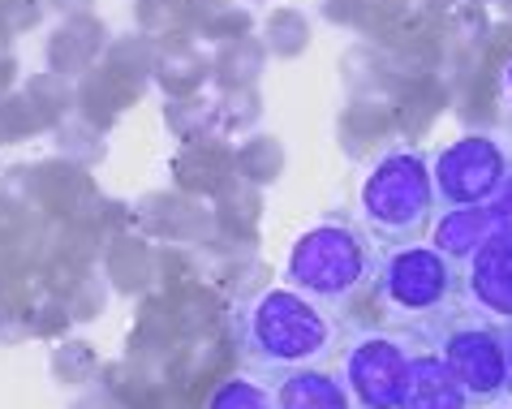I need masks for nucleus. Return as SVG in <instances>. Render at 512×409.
<instances>
[{
	"label": "nucleus",
	"mask_w": 512,
	"mask_h": 409,
	"mask_svg": "<svg viewBox=\"0 0 512 409\" xmlns=\"http://www.w3.org/2000/svg\"><path fill=\"white\" fill-rule=\"evenodd\" d=\"M241 371L276 384L336 354V319L289 285H267L233 315Z\"/></svg>",
	"instance_id": "f257e3e1"
},
{
	"label": "nucleus",
	"mask_w": 512,
	"mask_h": 409,
	"mask_svg": "<svg viewBox=\"0 0 512 409\" xmlns=\"http://www.w3.org/2000/svg\"><path fill=\"white\" fill-rule=\"evenodd\" d=\"M358 211L366 237L388 250L405 242H426L439 216V194L431 177V155L418 147H392L366 168Z\"/></svg>",
	"instance_id": "f03ea898"
},
{
	"label": "nucleus",
	"mask_w": 512,
	"mask_h": 409,
	"mask_svg": "<svg viewBox=\"0 0 512 409\" xmlns=\"http://www.w3.org/2000/svg\"><path fill=\"white\" fill-rule=\"evenodd\" d=\"M375 267H379V250L366 237V229H353L345 220H323L289 246L284 285L327 310L358 298L375 280Z\"/></svg>",
	"instance_id": "7ed1b4c3"
},
{
	"label": "nucleus",
	"mask_w": 512,
	"mask_h": 409,
	"mask_svg": "<svg viewBox=\"0 0 512 409\" xmlns=\"http://www.w3.org/2000/svg\"><path fill=\"white\" fill-rule=\"evenodd\" d=\"M414 332L431 336V345L444 366L457 375L474 405H491L508 397V328L474 315L469 306H452L431 323H418Z\"/></svg>",
	"instance_id": "20e7f679"
},
{
	"label": "nucleus",
	"mask_w": 512,
	"mask_h": 409,
	"mask_svg": "<svg viewBox=\"0 0 512 409\" xmlns=\"http://www.w3.org/2000/svg\"><path fill=\"white\" fill-rule=\"evenodd\" d=\"M375 293L388 315L405 323H431L461 302V267L431 242H405L379 250Z\"/></svg>",
	"instance_id": "39448f33"
},
{
	"label": "nucleus",
	"mask_w": 512,
	"mask_h": 409,
	"mask_svg": "<svg viewBox=\"0 0 512 409\" xmlns=\"http://www.w3.org/2000/svg\"><path fill=\"white\" fill-rule=\"evenodd\" d=\"M512 173V147L500 134H461L431 155L439 207H487Z\"/></svg>",
	"instance_id": "423d86ee"
},
{
	"label": "nucleus",
	"mask_w": 512,
	"mask_h": 409,
	"mask_svg": "<svg viewBox=\"0 0 512 409\" xmlns=\"http://www.w3.org/2000/svg\"><path fill=\"white\" fill-rule=\"evenodd\" d=\"M414 345L401 332H358L340 354V379L358 409H401Z\"/></svg>",
	"instance_id": "0eeeda50"
},
{
	"label": "nucleus",
	"mask_w": 512,
	"mask_h": 409,
	"mask_svg": "<svg viewBox=\"0 0 512 409\" xmlns=\"http://www.w3.org/2000/svg\"><path fill=\"white\" fill-rule=\"evenodd\" d=\"M461 306L512 328V224H500L461 267Z\"/></svg>",
	"instance_id": "6e6552de"
},
{
	"label": "nucleus",
	"mask_w": 512,
	"mask_h": 409,
	"mask_svg": "<svg viewBox=\"0 0 512 409\" xmlns=\"http://www.w3.org/2000/svg\"><path fill=\"white\" fill-rule=\"evenodd\" d=\"M401 409H474V401H469V392L457 384V375L444 366V358L422 341V345H414V354H409Z\"/></svg>",
	"instance_id": "1a4fd4ad"
},
{
	"label": "nucleus",
	"mask_w": 512,
	"mask_h": 409,
	"mask_svg": "<svg viewBox=\"0 0 512 409\" xmlns=\"http://www.w3.org/2000/svg\"><path fill=\"white\" fill-rule=\"evenodd\" d=\"M495 229H500V220H495L491 207H439L426 242H431L439 255H448L457 267H465Z\"/></svg>",
	"instance_id": "9d476101"
},
{
	"label": "nucleus",
	"mask_w": 512,
	"mask_h": 409,
	"mask_svg": "<svg viewBox=\"0 0 512 409\" xmlns=\"http://www.w3.org/2000/svg\"><path fill=\"white\" fill-rule=\"evenodd\" d=\"M276 409H358L345 388V379L323 371V366H310V371H293L272 384Z\"/></svg>",
	"instance_id": "9b49d317"
},
{
	"label": "nucleus",
	"mask_w": 512,
	"mask_h": 409,
	"mask_svg": "<svg viewBox=\"0 0 512 409\" xmlns=\"http://www.w3.org/2000/svg\"><path fill=\"white\" fill-rule=\"evenodd\" d=\"M207 409H276V397H272V384L241 371L220 379L216 392L207 397Z\"/></svg>",
	"instance_id": "f8f14e48"
},
{
	"label": "nucleus",
	"mask_w": 512,
	"mask_h": 409,
	"mask_svg": "<svg viewBox=\"0 0 512 409\" xmlns=\"http://www.w3.org/2000/svg\"><path fill=\"white\" fill-rule=\"evenodd\" d=\"M487 207L495 211V220H500V224H512V173H508V181L500 186V194H495Z\"/></svg>",
	"instance_id": "ddd939ff"
},
{
	"label": "nucleus",
	"mask_w": 512,
	"mask_h": 409,
	"mask_svg": "<svg viewBox=\"0 0 512 409\" xmlns=\"http://www.w3.org/2000/svg\"><path fill=\"white\" fill-rule=\"evenodd\" d=\"M500 91H504V108L512 112V61L504 65V78H500Z\"/></svg>",
	"instance_id": "4468645a"
},
{
	"label": "nucleus",
	"mask_w": 512,
	"mask_h": 409,
	"mask_svg": "<svg viewBox=\"0 0 512 409\" xmlns=\"http://www.w3.org/2000/svg\"><path fill=\"white\" fill-rule=\"evenodd\" d=\"M508 397H512V328H508Z\"/></svg>",
	"instance_id": "2eb2a0df"
},
{
	"label": "nucleus",
	"mask_w": 512,
	"mask_h": 409,
	"mask_svg": "<svg viewBox=\"0 0 512 409\" xmlns=\"http://www.w3.org/2000/svg\"><path fill=\"white\" fill-rule=\"evenodd\" d=\"M504 409H512V405H504Z\"/></svg>",
	"instance_id": "dca6fc26"
}]
</instances>
